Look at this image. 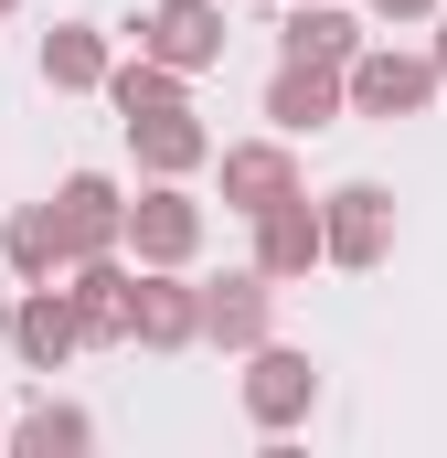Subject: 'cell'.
<instances>
[{
    "label": "cell",
    "instance_id": "6da1fadb",
    "mask_svg": "<svg viewBox=\"0 0 447 458\" xmlns=\"http://www.w3.org/2000/svg\"><path fill=\"white\" fill-rule=\"evenodd\" d=\"M426 97H437V64H426V54L362 43V54L341 64V107H362V117H416Z\"/></svg>",
    "mask_w": 447,
    "mask_h": 458
},
{
    "label": "cell",
    "instance_id": "7a4b0ae2",
    "mask_svg": "<svg viewBox=\"0 0 447 458\" xmlns=\"http://www.w3.org/2000/svg\"><path fill=\"white\" fill-rule=\"evenodd\" d=\"M128 342L139 352H192L203 342V299H192L181 267H139L128 277Z\"/></svg>",
    "mask_w": 447,
    "mask_h": 458
},
{
    "label": "cell",
    "instance_id": "3957f363",
    "mask_svg": "<svg viewBox=\"0 0 447 458\" xmlns=\"http://www.w3.org/2000/svg\"><path fill=\"white\" fill-rule=\"evenodd\" d=\"M139 54L171 64V75L224 64V0H160V11H139Z\"/></svg>",
    "mask_w": 447,
    "mask_h": 458
},
{
    "label": "cell",
    "instance_id": "277c9868",
    "mask_svg": "<svg viewBox=\"0 0 447 458\" xmlns=\"http://www.w3.org/2000/svg\"><path fill=\"white\" fill-rule=\"evenodd\" d=\"M117 245H139V267H192L203 256V203L181 192V182H149L139 203H128V234Z\"/></svg>",
    "mask_w": 447,
    "mask_h": 458
},
{
    "label": "cell",
    "instance_id": "5b68a950",
    "mask_svg": "<svg viewBox=\"0 0 447 458\" xmlns=\"http://www.w3.org/2000/svg\"><path fill=\"white\" fill-rule=\"evenodd\" d=\"M384 245H394V192L341 182L331 203H320V256L331 267H384Z\"/></svg>",
    "mask_w": 447,
    "mask_h": 458
},
{
    "label": "cell",
    "instance_id": "8992f818",
    "mask_svg": "<svg viewBox=\"0 0 447 458\" xmlns=\"http://www.w3.org/2000/svg\"><path fill=\"white\" fill-rule=\"evenodd\" d=\"M309 405H320V362L309 352H277V342L245 352V416L256 427H299Z\"/></svg>",
    "mask_w": 447,
    "mask_h": 458
},
{
    "label": "cell",
    "instance_id": "52a82bcc",
    "mask_svg": "<svg viewBox=\"0 0 447 458\" xmlns=\"http://www.w3.org/2000/svg\"><path fill=\"white\" fill-rule=\"evenodd\" d=\"M192 299H203V342L256 352L266 342V310H277V277H266V267H234V277H214V288H192Z\"/></svg>",
    "mask_w": 447,
    "mask_h": 458
},
{
    "label": "cell",
    "instance_id": "ba28073f",
    "mask_svg": "<svg viewBox=\"0 0 447 458\" xmlns=\"http://www.w3.org/2000/svg\"><path fill=\"white\" fill-rule=\"evenodd\" d=\"M256 267H266L277 288L320 267V203H309V192H277V203H256Z\"/></svg>",
    "mask_w": 447,
    "mask_h": 458
},
{
    "label": "cell",
    "instance_id": "9c48e42d",
    "mask_svg": "<svg viewBox=\"0 0 447 458\" xmlns=\"http://www.w3.org/2000/svg\"><path fill=\"white\" fill-rule=\"evenodd\" d=\"M128 149H139L149 182H181V171L214 160V128H203L192 107H149V117H128Z\"/></svg>",
    "mask_w": 447,
    "mask_h": 458
},
{
    "label": "cell",
    "instance_id": "30bf717a",
    "mask_svg": "<svg viewBox=\"0 0 447 458\" xmlns=\"http://www.w3.org/2000/svg\"><path fill=\"white\" fill-rule=\"evenodd\" d=\"M54 225H64V256H107L117 234H128V203H117L107 171H75V182L54 192Z\"/></svg>",
    "mask_w": 447,
    "mask_h": 458
},
{
    "label": "cell",
    "instance_id": "8fae6325",
    "mask_svg": "<svg viewBox=\"0 0 447 458\" xmlns=\"http://www.w3.org/2000/svg\"><path fill=\"white\" fill-rule=\"evenodd\" d=\"M64 299H75V331L86 342H128V267H117V245L64 267Z\"/></svg>",
    "mask_w": 447,
    "mask_h": 458
},
{
    "label": "cell",
    "instance_id": "7c38bea8",
    "mask_svg": "<svg viewBox=\"0 0 447 458\" xmlns=\"http://www.w3.org/2000/svg\"><path fill=\"white\" fill-rule=\"evenodd\" d=\"M266 117H277L288 139L331 128V117H341V64H309V54H288V64H277V86H266Z\"/></svg>",
    "mask_w": 447,
    "mask_h": 458
},
{
    "label": "cell",
    "instance_id": "4fadbf2b",
    "mask_svg": "<svg viewBox=\"0 0 447 458\" xmlns=\"http://www.w3.org/2000/svg\"><path fill=\"white\" fill-rule=\"evenodd\" d=\"M277 192H299L288 139H234V149H224V203H234V214H256V203H277Z\"/></svg>",
    "mask_w": 447,
    "mask_h": 458
},
{
    "label": "cell",
    "instance_id": "5bb4252c",
    "mask_svg": "<svg viewBox=\"0 0 447 458\" xmlns=\"http://www.w3.org/2000/svg\"><path fill=\"white\" fill-rule=\"evenodd\" d=\"M75 342H86V331H75V299H54V277H43V288L11 310V352H21L32 373H54V362H64Z\"/></svg>",
    "mask_w": 447,
    "mask_h": 458
},
{
    "label": "cell",
    "instance_id": "9a60e30c",
    "mask_svg": "<svg viewBox=\"0 0 447 458\" xmlns=\"http://www.w3.org/2000/svg\"><path fill=\"white\" fill-rule=\"evenodd\" d=\"M0 256L21 267V288H43L54 267H75V256H64V225H54V203H21V214H11V234H0Z\"/></svg>",
    "mask_w": 447,
    "mask_h": 458
},
{
    "label": "cell",
    "instance_id": "2e32d148",
    "mask_svg": "<svg viewBox=\"0 0 447 458\" xmlns=\"http://www.w3.org/2000/svg\"><path fill=\"white\" fill-rule=\"evenodd\" d=\"M43 86H64V97L107 86V32H86V21H54V43H43Z\"/></svg>",
    "mask_w": 447,
    "mask_h": 458
},
{
    "label": "cell",
    "instance_id": "e0dca14e",
    "mask_svg": "<svg viewBox=\"0 0 447 458\" xmlns=\"http://www.w3.org/2000/svg\"><path fill=\"white\" fill-rule=\"evenodd\" d=\"M288 54H309V64H351V54H362V21L331 11V0H299V11H288Z\"/></svg>",
    "mask_w": 447,
    "mask_h": 458
},
{
    "label": "cell",
    "instance_id": "ac0fdd59",
    "mask_svg": "<svg viewBox=\"0 0 447 458\" xmlns=\"http://www.w3.org/2000/svg\"><path fill=\"white\" fill-rule=\"evenodd\" d=\"M11 448L21 458H75V448H97V416H86V405H32V416L11 427Z\"/></svg>",
    "mask_w": 447,
    "mask_h": 458
},
{
    "label": "cell",
    "instance_id": "d6986e66",
    "mask_svg": "<svg viewBox=\"0 0 447 458\" xmlns=\"http://www.w3.org/2000/svg\"><path fill=\"white\" fill-rule=\"evenodd\" d=\"M107 97H117V117H149V107H181V75L171 64H107Z\"/></svg>",
    "mask_w": 447,
    "mask_h": 458
},
{
    "label": "cell",
    "instance_id": "ffe728a7",
    "mask_svg": "<svg viewBox=\"0 0 447 458\" xmlns=\"http://www.w3.org/2000/svg\"><path fill=\"white\" fill-rule=\"evenodd\" d=\"M373 11H384V21H426L437 0H373Z\"/></svg>",
    "mask_w": 447,
    "mask_h": 458
},
{
    "label": "cell",
    "instance_id": "44dd1931",
    "mask_svg": "<svg viewBox=\"0 0 447 458\" xmlns=\"http://www.w3.org/2000/svg\"><path fill=\"white\" fill-rule=\"evenodd\" d=\"M426 64H437V86H447V32H437V54H426Z\"/></svg>",
    "mask_w": 447,
    "mask_h": 458
},
{
    "label": "cell",
    "instance_id": "7402d4cb",
    "mask_svg": "<svg viewBox=\"0 0 447 458\" xmlns=\"http://www.w3.org/2000/svg\"><path fill=\"white\" fill-rule=\"evenodd\" d=\"M0 11H11V0H0Z\"/></svg>",
    "mask_w": 447,
    "mask_h": 458
}]
</instances>
